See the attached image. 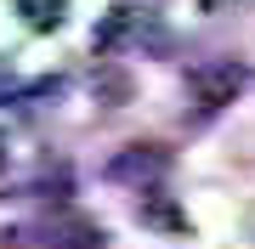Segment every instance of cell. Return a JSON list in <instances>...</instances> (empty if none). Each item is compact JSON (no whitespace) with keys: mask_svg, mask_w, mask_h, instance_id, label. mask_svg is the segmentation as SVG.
Returning a JSON list of instances; mask_svg holds the SVG:
<instances>
[{"mask_svg":"<svg viewBox=\"0 0 255 249\" xmlns=\"http://www.w3.org/2000/svg\"><path fill=\"white\" fill-rule=\"evenodd\" d=\"M17 6H23L28 28H57V23H63V11H68V0H17Z\"/></svg>","mask_w":255,"mask_h":249,"instance_id":"cell-6","label":"cell"},{"mask_svg":"<svg viewBox=\"0 0 255 249\" xmlns=\"http://www.w3.org/2000/svg\"><path fill=\"white\" fill-rule=\"evenodd\" d=\"M91 91H97L102 108H125V102H130V74H125L119 63H102L97 80H91Z\"/></svg>","mask_w":255,"mask_h":249,"instance_id":"cell-5","label":"cell"},{"mask_svg":"<svg viewBox=\"0 0 255 249\" xmlns=\"http://www.w3.org/2000/svg\"><path fill=\"white\" fill-rule=\"evenodd\" d=\"M0 165H6V136H0Z\"/></svg>","mask_w":255,"mask_h":249,"instance_id":"cell-11","label":"cell"},{"mask_svg":"<svg viewBox=\"0 0 255 249\" xmlns=\"http://www.w3.org/2000/svg\"><path fill=\"white\" fill-rule=\"evenodd\" d=\"M250 85V68L238 63V57H216V63H199L187 74V91L193 102H199L204 113H216V108H227V102H238V91Z\"/></svg>","mask_w":255,"mask_h":249,"instance_id":"cell-1","label":"cell"},{"mask_svg":"<svg viewBox=\"0 0 255 249\" xmlns=\"http://www.w3.org/2000/svg\"><path fill=\"white\" fill-rule=\"evenodd\" d=\"M227 6H238V0H199V11H227Z\"/></svg>","mask_w":255,"mask_h":249,"instance_id":"cell-10","label":"cell"},{"mask_svg":"<svg viewBox=\"0 0 255 249\" xmlns=\"http://www.w3.org/2000/svg\"><path fill=\"white\" fill-rule=\"evenodd\" d=\"M125 28H130V11H114V17H108V23H102V28H97V51H108V46H114V40H119V34H125Z\"/></svg>","mask_w":255,"mask_h":249,"instance_id":"cell-8","label":"cell"},{"mask_svg":"<svg viewBox=\"0 0 255 249\" xmlns=\"http://www.w3.org/2000/svg\"><path fill=\"white\" fill-rule=\"evenodd\" d=\"M34 193H40V198H57V204H63V198H68V170H63V165H57V170H46V175L34 181Z\"/></svg>","mask_w":255,"mask_h":249,"instance_id":"cell-7","label":"cell"},{"mask_svg":"<svg viewBox=\"0 0 255 249\" xmlns=\"http://www.w3.org/2000/svg\"><path fill=\"white\" fill-rule=\"evenodd\" d=\"M136 215L147 227H159V232H193V221H187V210L176 204L170 193H159V187H142V204H136Z\"/></svg>","mask_w":255,"mask_h":249,"instance_id":"cell-4","label":"cell"},{"mask_svg":"<svg viewBox=\"0 0 255 249\" xmlns=\"http://www.w3.org/2000/svg\"><path fill=\"white\" fill-rule=\"evenodd\" d=\"M0 249H51V244L34 238V232H23V227H6L0 232Z\"/></svg>","mask_w":255,"mask_h":249,"instance_id":"cell-9","label":"cell"},{"mask_svg":"<svg viewBox=\"0 0 255 249\" xmlns=\"http://www.w3.org/2000/svg\"><path fill=\"white\" fill-rule=\"evenodd\" d=\"M164 170H170V153L153 148V142H136V148H125V153L108 159V181H130L136 193L142 187H159Z\"/></svg>","mask_w":255,"mask_h":249,"instance_id":"cell-2","label":"cell"},{"mask_svg":"<svg viewBox=\"0 0 255 249\" xmlns=\"http://www.w3.org/2000/svg\"><path fill=\"white\" fill-rule=\"evenodd\" d=\"M46 244L51 249H108V232H102V221H91L80 210H57L46 221Z\"/></svg>","mask_w":255,"mask_h":249,"instance_id":"cell-3","label":"cell"}]
</instances>
